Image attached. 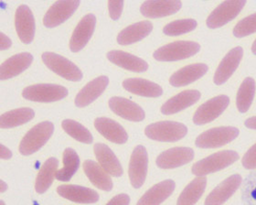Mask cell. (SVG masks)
Returning <instances> with one entry per match:
<instances>
[{
  "label": "cell",
  "mask_w": 256,
  "mask_h": 205,
  "mask_svg": "<svg viewBox=\"0 0 256 205\" xmlns=\"http://www.w3.org/2000/svg\"><path fill=\"white\" fill-rule=\"evenodd\" d=\"M54 130L52 122L45 121L33 126L22 138L20 152L24 156H30L40 150L50 138Z\"/></svg>",
  "instance_id": "obj_1"
},
{
  "label": "cell",
  "mask_w": 256,
  "mask_h": 205,
  "mask_svg": "<svg viewBox=\"0 0 256 205\" xmlns=\"http://www.w3.org/2000/svg\"><path fill=\"white\" fill-rule=\"evenodd\" d=\"M239 160V155L232 150H224L212 154L192 166V173L198 177H204L210 173L216 172L234 164Z\"/></svg>",
  "instance_id": "obj_2"
},
{
  "label": "cell",
  "mask_w": 256,
  "mask_h": 205,
  "mask_svg": "<svg viewBox=\"0 0 256 205\" xmlns=\"http://www.w3.org/2000/svg\"><path fill=\"white\" fill-rule=\"evenodd\" d=\"M188 128L185 124L174 121H162L148 126L144 134L153 140L161 142H175L180 140L187 135Z\"/></svg>",
  "instance_id": "obj_3"
},
{
  "label": "cell",
  "mask_w": 256,
  "mask_h": 205,
  "mask_svg": "<svg viewBox=\"0 0 256 205\" xmlns=\"http://www.w3.org/2000/svg\"><path fill=\"white\" fill-rule=\"evenodd\" d=\"M23 98L30 101L52 102L60 101L68 96V90L64 86L54 84H38L23 90Z\"/></svg>",
  "instance_id": "obj_4"
},
{
  "label": "cell",
  "mask_w": 256,
  "mask_h": 205,
  "mask_svg": "<svg viewBox=\"0 0 256 205\" xmlns=\"http://www.w3.org/2000/svg\"><path fill=\"white\" fill-rule=\"evenodd\" d=\"M200 49V44L194 42L180 40L168 44L154 52V58L160 62H174L187 59L198 54Z\"/></svg>",
  "instance_id": "obj_5"
},
{
  "label": "cell",
  "mask_w": 256,
  "mask_h": 205,
  "mask_svg": "<svg viewBox=\"0 0 256 205\" xmlns=\"http://www.w3.org/2000/svg\"><path fill=\"white\" fill-rule=\"evenodd\" d=\"M44 64L56 74L68 81L79 82L82 78V70L78 66L64 56L54 52H44L42 56Z\"/></svg>",
  "instance_id": "obj_6"
},
{
  "label": "cell",
  "mask_w": 256,
  "mask_h": 205,
  "mask_svg": "<svg viewBox=\"0 0 256 205\" xmlns=\"http://www.w3.org/2000/svg\"><path fill=\"white\" fill-rule=\"evenodd\" d=\"M239 136V130L232 126H220L207 130L198 136L196 145L200 148H215L234 140Z\"/></svg>",
  "instance_id": "obj_7"
},
{
  "label": "cell",
  "mask_w": 256,
  "mask_h": 205,
  "mask_svg": "<svg viewBox=\"0 0 256 205\" xmlns=\"http://www.w3.org/2000/svg\"><path fill=\"white\" fill-rule=\"evenodd\" d=\"M246 4V0L224 1L208 16L207 26L210 28L222 27L236 18Z\"/></svg>",
  "instance_id": "obj_8"
},
{
  "label": "cell",
  "mask_w": 256,
  "mask_h": 205,
  "mask_svg": "<svg viewBox=\"0 0 256 205\" xmlns=\"http://www.w3.org/2000/svg\"><path fill=\"white\" fill-rule=\"evenodd\" d=\"M148 156L146 148L136 146L132 153L128 170L129 178L134 188L139 189L144 184L148 174Z\"/></svg>",
  "instance_id": "obj_9"
},
{
  "label": "cell",
  "mask_w": 256,
  "mask_h": 205,
  "mask_svg": "<svg viewBox=\"0 0 256 205\" xmlns=\"http://www.w3.org/2000/svg\"><path fill=\"white\" fill-rule=\"evenodd\" d=\"M229 104L230 98L226 96H220L210 99L198 108L193 116V122L200 126L208 124L219 118L228 108Z\"/></svg>",
  "instance_id": "obj_10"
},
{
  "label": "cell",
  "mask_w": 256,
  "mask_h": 205,
  "mask_svg": "<svg viewBox=\"0 0 256 205\" xmlns=\"http://www.w3.org/2000/svg\"><path fill=\"white\" fill-rule=\"evenodd\" d=\"M80 5L79 0L57 1L52 6L43 18V24L46 28L57 27L74 15Z\"/></svg>",
  "instance_id": "obj_11"
},
{
  "label": "cell",
  "mask_w": 256,
  "mask_h": 205,
  "mask_svg": "<svg viewBox=\"0 0 256 205\" xmlns=\"http://www.w3.org/2000/svg\"><path fill=\"white\" fill-rule=\"evenodd\" d=\"M96 18L92 14L84 16L78 25L70 40V49L72 52H78L86 47L94 32Z\"/></svg>",
  "instance_id": "obj_12"
},
{
  "label": "cell",
  "mask_w": 256,
  "mask_h": 205,
  "mask_svg": "<svg viewBox=\"0 0 256 205\" xmlns=\"http://www.w3.org/2000/svg\"><path fill=\"white\" fill-rule=\"evenodd\" d=\"M15 26L20 40L24 44H32L35 35V18L30 8L26 5L20 6L15 15Z\"/></svg>",
  "instance_id": "obj_13"
},
{
  "label": "cell",
  "mask_w": 256,
  "mask_h": 205,
  "mask_svg": "<svg viewBox=\"0 0 256 205\" xmlns=\"http://www.w3.org/2000/svg\"><path fill=\"white\" fill-rule=\"evenodd\" d=\"M194 158V152L190 148H173L162 152L156 158V165L161 168H175L186 165Z\"/></svg>",
  "instance_id": "obj_14"
},
{
  "label": "cell",
  "mask_w": 256,
  "mask_h": 205,
  "mask_svg": "<svg viewBox=\"0 0 256 205\" xmlns=\"http://www.w3.org/2000/svg\"><path fill=\"white\" fill-rule=\"evenodd\" d=\"M182 2L178 0H150L142 4L140 11L143 16L158 18L175 14L182 8Z\"/></svg>",
  "instance_id": "obj_15"
},
{
  "label": "cell",
  "mask_w": 256,
  "mask_h": 205,
  "mask_svg": "<svg viewBox=\"0 0 256 205\" xmlns=\"http://www.w3.org/2000/svg\"><path fill=\"white\" fill-rule=\"evenodd\" d=\"M109 108L120 118L133 122H140L144 119V112L138 104L126 98L114 96L109 100Z\"/></svg>",
  "instance_id": "obj_16"
},
{
  "label": "cell",
  "mask_w": 256,
  "mask_h": 205,
  "mask_svg": "<svg viewBox=\"0 0 256 205\" xmlns=\"http://www.w3.org/2000/svg\"><path fill=\"white\" fill-rule=\"evenodd\" d=\"M242 184V177L235 174L226 178L215 189L208 195L205 200V205H222L226 200L230 198Z\"/></svg>",
  "instance_id": "obj_17"
},
{
  "label": "cell",
  "mask_w": 256,
  "mask_h": 205,
  "mask_svg": "<svg viewBox=\"0 0 256 205\" xmlns=\"http://www.w3.org/2000/svg\"><path fill=\"white\" fill-rule=\"evenodd\" d=\"M109 84L107 76H99L94 80L88 82L75 98V104L78 108H86L101 96Z\"/></svg>",
  "instance_id": "obj_18"
},
{
  "label": "cell",
  "mask_w": 256,
  "mask_h": 205,
  "mask_svg": "<svg viewBox=\"0 0 256 205\" xmlns=\"http://www.w3.org/2000/svg\"><path fill=\"white\" fill-rule=\"evenodd\" d=\"M32 62L33 56L28 52H22L12 56L0 66V80L5 81L20 74L27 70Z\"/></svg>",
  "instance_id": "obj_19"
},
{
  "label": "cell",
  "mask_w": 256,
  "mask_h": 205,
  "mask_svg": "<svg viewBox=\"0 0 256 205\" xmlns=\"http://www.w3.org/2000/svg\"><path fill=\"white\" fill-rule=\"evenodd\" d=\"M242 55L244 50L240 47H236L228 52L220 64L215 72L214 82L216 84H222L234 74L235 70L240 64Z\"/></svg>",
  "instance_id": "obj_20"
},
{
  "label": "cell",
  "mask_w": 256,
  "mask_h": 205,
  "mask_svg": "<svg viewBox=\"0 0 256 205\" xmlns=\"http://www.w3.org/2000/svg\"><path fill=\"white\" fill-rule=\"evenodd\" d=\"M57 192L65 199L77 204H94L99 200V194L96 190L79 185H60L57 188Z\"/></svg>",
  "instance_id": "obj_21"
},
{
  "label": "cell",
  "mask_w": 256,
  "mask_h": 205,
  "mask_svg": "<svg viewBox=\"0 0 256 205\" xmlns=\"http://www.w3.org/2000/svg\"><path fill=\"white\" fill-rule=\"evenodd\" d=\"M96 130L107 140L116 144H124L128 140V133L123 126L112 119L98 118L94 121Z\"/></svg>",
  "instance_id": "obj_22"
},
{
  "label": "cell",
  "mask_w": 256,
  "mask_h": 205,
  "mask_svg": "<svg viewBox=\"0 0 256 205\" xmlns=\"http://www.w3.org/2000/svg\"><path fill=\"white\" fill-rule=\"evenodd\" d=\"M96 158L101 166L109 175L120 177L123 174V168L116 156L109 146L98 143L94 148Z\"/></svg>",
  "instance_id": "obj_23"
},
{
  "label": "cell",
  "mask_w": 256,
  "mask_h": 205,
  "mask_svg": "<svg viewBox=\"0 0 256 205\" xmlns=\"http://www.w3.org/2000/svg\"><path fill=\"white\" fill-rule=\"evenodd\" d=\"M107 59L114 64L134 72H144L148 69V64L144 60L123 50H111L107 54Z\"/></svg>",
  "instance_id": "obj_24"
},
{
  "label": "cell",
  "mask_w": 256,
  "mask_h": 205,
  "mask_svg": "<svg viewBox=\"0 0 256 205\" xmlns=\"http://www.w3.org/2000/svg\"><path fill=\"white\" fill-rule=\"evenodd\" d=\"M200 92L196 90H186L170 98L161 108L163 114H173L190 108L200 100Z\"/></svg>",
  "instance_id": "obj_25"
},
{
  "label": "cell",
  "mask_w": 256,
  "mask_h": 205,
  "mask_svg": "<svg viewBox=\"0 0 256 205\" xmlns=\"http://www.w3.org/2000/svg\"><path fill=\"white\" fill-rule=\"evenodd\" d=\"M176 187L172 180H166L150 188L140 199L136 205H160L170 196Z\"/></svg>",
  "instance_id": "obj_26"
},
{
  "label": "cell",
  "mask_w": 256,
  "mask_h": 205,
  "mask_svg": "<svg viewBox=\"0 0 256 205\" xmlns=\"http://www.w3.org/2000/svg\"><path fill=\"white\" fill-rule=\"evenodd\" d=\"M208 72V66L204 64L188 65L176 72L170 79L171 86L175 87L186 86L193 82L202 78Z\"/></svg>",
  "instance_id": "obj_27"
},
{
  "label": "cell",
  "mask_w": 256,
  "mask_h": 205,
  "mask_svg": "<svg viewBox=\"0 0 256 205\" xmlns=\"http://www.w3.org/2000/svg\"><path fill=\"white\" fill-rule=\"evenodd\" d=\"M123 86L128 92L144 98H158L163 94L158 84L141 78L126 79L123 82Z\"/></svg>",
  "instance_id": "obj_28"
},
{
  "label": "cell",
  "mask_w": 256,
  "mask_h": 205,
  "mask_svg": "<svg viewBox=\"0 0 256 205\" xmlns=\"http://www.w3.org/2000/svg\"><path fill=\"white\" fill-rule=\"evenodd\" d=\"M153 30L150 22H140L126 28L118 36V42L120 45H130L142 40L148 36Z\"/></svg>",
  "instance_id": "obj_29"
},
{
  "label": "cell",
  "mask_w": 256,
  "mask_h": 205,
  "mask_svg": "<svg viewBox=\"0 0 256 205\" xmlns=\"http://www.w3.org/2000/svg\"><path fill=\"white\" fill-rule=\"evenodd\" d=\"M82 167L86 176L96 188L106 192H109L112 189V178H110V175L100 166V164L92 160H86L84 162Z\"/></svg>",
  "instance_id": "obj_30"
},
{
  "label": "cell",
  "mask_w": 256,
  "mask_h": 205,
  "mask_svg": "<svg viewBox=\"0 0 256 205\" xmlns=\"http://www.w3.org/2000/svg\"><path fill=\"white\" fill-rule=\"evenodd\" d=\"M58 165L59 162L56 158H50L44 162L36 178L35 190L38 194H44L50 187L54 178H56Z\"/></svg>",
  "instance_id": "obj_31"
},
{
  "label": "cell",
  "mask_w": 256,
  "mask_h": 205,
  "mask_svg": "<svg viewBox=\"0 0 256 205\" xmlns=\"http://www.w3.org/2000/svg\"><path fill=\"white\" fill-rule=\"evenodd\" d=\"M207 186L206 177H197L188 184L180 195L176 205H194L202 196Z\"/></svg>",
  "instance_id": "obj_32"
},
{
  "label": "cell",
  "mask_w": 256,
  "mask_h": 205,
  "mask_svg": "<svg viewBox=\"0 0 256 205\" xmlns=\"http://www.w3.org/2000/svg\"><path fill=\"white\" fill-rule=\"evenodd\" d=\"M35 116L32 108H23L11 110L3 114L0 116V128H12L23 124H26L33 119Z\"/></svg>",
  "instance_id": "obj_33"
},
{
  "label": "cell",
  "mask_w": 256,
  "mask_h": 205,
  "mask_svg": "<svg viewBox=\"0 0 256 205\" xmlns=\"http://www.w3.org/2000/svg\"><path fill=\"white\" fill-rule=\"evenodd\" d=\"M80 166V158L72 148H66L64 152V168L56 172V178L60 182H69Z\"/></svg>",
  "instance_id": "obj_34"
},
{
  "label": "cell",
  "mask_w": 256,
  "mask_h": 205,
  "mask_svg": "<svg viewBox=\"0 0 256 205\" xmlns=\"http://www.w3.org/2000/svg\"><path fill=\"white\" fill-rule=\"evenodd\" d=\"M256 94V81L252 78H246L242 82L237 94V108L240 113H246L251 106Z\"/></svg>",
  "instance_id": "obj_35"
},
{
  "label": "cell",
  "mask_w": 256,
  "mask_h": 205,
  "mask_svg": "<svg viewBox=\"0 0 256 205\" xmlns=\"http://www.w3.org/2000/svg\"><path fill=\"white\" fill-rule=\"evenodd\" d=\"M62 126L64 131L79 142L84 144H91L94 141V138L91 132L84 128L82 124L72 119H65L62 123Z\"/></svg>",
  "instance_id": "obj_36"
},
{
  "label": "cell",
  "mask_w": 256,
  "mask_h": 205,
  "mask_svg": "<svg viewBox=\"0 0 256 205\" xmlns=\"http://www.w3.org/2000/svg\"><path fill=\"white\" fill-rule=\"evenodd\" d=\"M197 27V22L187 18V20H180L175 22H170L166 24L164 28L163 32L168 36H178L185 33L190 32Z\"/></svg>",
  "instance_id": "obj_37"
},
{
  "label": "cell",
  "mask_w": 256,
  "mask_h": 205,
  "mask_svg": "<svg viewBox=\"0 0 256 205\" xmlns=\"http://www.w3.org/2000/svg\"><path fill=\"white\" fill-rule=\"evenodd\" d=\"M244 205H256V170L246 177L242 187Z\"/></svg>",
  "instance_id": "obj_38"
},
{
  "label": "cell",
  "mask_w": 256,
  "mask_h": 205,
  "mask_svg": "<svg viewBox=\"0 0 256 205\" xmlns=\"http://www.w3.org/2000/svg\"><path fill=\"white\" fill-rule=\"evenodd\" d=\"M254 32H256V13L240 20L234 30V34L237 38L246 37Z\"/></svg>",
  "instance_id": "obj_39"
},
{
  "label": "cell",
  "mask_w": 256,
  "mask_h": 205,
  "mask_svg": "<svg viewBox=\"0 0 256 205\" xmlns=\"http://www.w3.org/2000/svg\"><path fill=\"white\" fill-rule=\"evenodd\" d=\"M242 165L247 170H256V144L246 152L242 158Z\"/></svg>",
  "instance_id": "obj_40"
},
{
  "label": "cell",
  "mask_w": 256,
  "mask_h": 205,
  "mask_svg": "<svg viewBox=\"0 0 256 205\" xmlns=\"http://www.w3.org/2000/svg\"><path fill=\"white\" fill-rule=\"evenodd\" d=\"M108 8H109L110 18L112 20H118L123 12L124 1H109Z\"/></svg>",
  "instance_id": "obj_41"
},
{
  "label": "cell",
  "mask_w": 256,
  "mask_h": 205,
  "mask_svg": "<svg viewBox=\"0 0 256 205\" xmlns=\"http://www.w3.org/2000/svg\"><path fill=\"white\" fill-rule=\"evenodd\" d=\"M130 197L126 194L116 195L106 205H129Z\"/></svg>",
  "instance_id": "obj_42"
},
{
  "label": "cell",
  "mask_w": 256,
  "mask_h": 205,
  "mask_svg": "<svg viewBox=\"0 0 256 205\" xmlns=\"http://www.w3.org/2000/svg\"><path fill=\"white\" fill-rule=\"evenodd\" d=\"M12 45V42L10 38H8L5 33H0V50H5L10 48Z\"/></svg>",
  "instance_id": "obj_43"
},
{
  "label": "cell",
  "mask_w": 256,
  "mask_h": 205,
  "mask_svg": "<svg viewBox=\"0 0 256 205\" xmlns=\"http://www.w3.org/2000/svg\"><path fill=\"white\" fill-rule=\"evenodd\" d=\"M1 152H0V158H2V160H10L12 158V152L6 148V146H4L3 144H1Z\"/></svg>",
  "instance_id": "obj_44"
},
{
  "label": "cell",
  "mask_w": 256,
  "mask_h": 205,
  "mask_svg": "<svg viewBox=\"0 0 256 205\" xmlns=\"http://www.w3.org/2000/svg\"><path fill=\"white\" fill-rule=\"evenodd\" d=\"M244 124H246V128H248L250 130H256V116L247 119Z\"/></svg>",
  "instance_id": "obj_45"
},
{
  "label": "cell",
  "mask_w": 256,
  "mask_h": 205,
  "mask_svg": "<svg viewBox=\"0 0 256 205\" xmlns=\"http://www.w3.org/2000/svg\"><path fill=\"white\" fill-rule=\"evenodd\" d=\"M8 190V184H6L3 180H0V192L3 194Z\"/></svg>",
  "instance_id": "obj_46"
},
{
  "label": "cell",
  "mask_w": 256,
  "mask_h": 205,
  "mask_svg": "<svg viewBox=\"0 0 256 205\" xmlns=\"http://www.w3.org/2000/svg\"><path fill=\"white\" fill-rule=\"evenodd\" d=\"M252 52L256 55V40H254V44H252Z\"/></svg>",
  "instance_id": "obj_47"
},
{
  "label": "cell",
  "mask_w": 256,
  "mask_h": 205,
  "mask_svg": "<svg viewBox=\"0 0 256 205\" xmlns=\"http://www.w3.org/2000/svg\"><path fill=\"white\" fill-rule=\"evenodd\" d=\"M0 205H6L4 200H1V202H0Z\"/></svg>",
  "instance_id": "obj_48"
}]
</instances>
